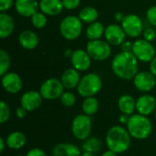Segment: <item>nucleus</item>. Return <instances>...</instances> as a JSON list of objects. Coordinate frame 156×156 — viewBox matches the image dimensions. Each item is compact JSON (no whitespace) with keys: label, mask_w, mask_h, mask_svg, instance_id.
<instances>
[{"label":"nucleus","mask_w":156,"mask_h":156,"mask_svg":"<svg viewBox=\"0 0 156 156\" xmlns=\"http://www.w3.org/2000/svg\"><path fill=\"white\" fill-rule=\"evenodd\" d=\"M112 69L119 79L130 80L138 73V59L133 52L122 51L113 58Z\"/></svg>","instance_id":"nucleus-1"},{"label":"nucleus","mask_w":156,"mask_h":156,"mask_svg":"<svg viewBox=\"0 0 156 156\" xmlns=\"http://www.w3.org/2000/svg\"><path fill=\"white\" fill-rule=\"evenodd\" d=\"M131 139L132 136L127 129L120 125H114L108 130L105 142L108 150L115 152L119 154L126 152L130 148Z\"/></svg>","instance_id":"nucleus-2"},{"label":"nucleus","mask_w":156,"mask_h":156,"mask_svg":"<svg viewBox=\"0 0 156 156\" xmlns=\"http://www.w3.org/2000/svg\"><path fill=\"white\" fill-rule=\"evenodd\" d=\"M127 130L132 138L137 140H144L148 138L153 132V125L147 116L136 113L130 116L126 124Z\"/></svg>","instance_id":"nucleus-3"},{"label":"nucleus","mask_w":156,"mask_h":156,"mask_svg":"<svg viewBox=\"0 0 156 156\" xmlns=\"http://www.w3.org/2000/svg\"><path fill=\"white\" fill-rule=\"evenodd\" d=\"M102 87L101 77L96 73H89L80 79L77 87L78 93L84 98L92 97L96 95Z\"/></svg>","instance_id":"nucleus-4"},{"label":"nucleus","mask_w":156,"mask_h":156,"mask_svg":"<svg viewBox=\"0 0 156 156\" xmlns=\"http://www.w3.org/2000/svg\"><path fill=\"white\" fill-rule=\"evenodd\" d=\"M92 130L91 118L86 114H79L74 117L71 122V133L73 136L80 140L84 141L90 137Z\"/></svg>","instance_id":"nucleus-5"},{"label":"nucleus","mask_w":156,"mask_h":156,"mask_svg":"<svg viewBox=\"0 0 156 156\" xmlns=\"http://www.w3.org/2000/svg\"><path fill=\"white\" fill-rule=\"evenodd\" d=\"M82 21L79 16H69L62 19L59 31L62 37L68 40H74L80 37L82 31Z\"/></svg>","instance_id":"nucleus-6"},{"label":"nucleus","mask_w":156,"mask_h":156,"mask_svg":"<svg viewBox=\"0 0 156 156\" xmlns=\"http://www.w3.org/2000/svg\"><path fill=\"white\" fill-rule=\"evenodd\" d=\"M87 52L90 57L98 61L106 60L112 54L111 45L102 39L90 40L87 44Z\"/></svg>","instance_id":"nucleus-7"},{"label":"nucleus","mask_w":156,"mask_h":156,"mask_svg":"<svg viewBox=\"0 0 156 156\" xmlns=\"http://www.w3.org/2000/svg\"><path fill=\"white\" fill-rule=\"evenodd\" d=\"M64 89L61 80L56 78H50L41 84L39 92L44 100L54 101L60 98L64 92Z\"/></svg>","instance_id":"nucleus-8"},{"label":"nucleus","mask_w":156,"mask_h":156,"mask_svg":"<svg viewBox=\"0 0 156 156\" xmlns=\"http://www.w3.org/2000/svg\"><path fill=\"white\" fill-rule=\"evenodd\" d=\"M132 52L138 60L143 62H151L155 57L154 47L144 38H140L133 42Z\"/></svg>","instance_id":"nucleus-9"},{"label":"nucleus","mask_w":156,"mask_h":156,"mask_svg":"<svg viewBox=\"0 0 156 156\" xmlns=\"http://www.w3.org/2000/svg\"><path fill=\"white\" fill-rule=\"evenodd\" d=\"M121 27L124 30L126 36L131 37H139L144 30V24L142 19L135 14L126 15L122 21Z\"/></svg>","instance_id":"nucleus-10"},{"label":"nucleus","mask_w":156,"mask_h":156,"mask_svg":"<svg viewBox=\"0 0 156 156\" xmlns=\"http://www.w3.org/2000/svg\"><path fill=\"white\" fill-rule=\"evenodd\" d=\"M156 77L150 71L138 72L133 78L135 88L141 92H149L156 85Z\"/></svg>","instance_id":"nucleus-11"},{"label":"nucleus","mask_w":156,"mask_h":156,"mask_svg":"<svg viewBox=\"0 0 156 156\" xmlns=\"http://www.w3.org/2000/svg\"><path fill=\"white\" fill-rule=\"evenodd\" d=\"M104 36L106 41L110 45L118 46L122 45L125 41L126 34L122 27L117 24H111L107 26L104 31Z\"/></svg>","instance_id":"nucleus-12"},{"label":"nucleus","mask_w":156,"mask_h":156,"mask_svg":"<svg viewBox=\"0 0 156 156\" xmlns=\"http://www.w3.org/2000/svg\"><path fill=\"white\" fill-rule=\"evenodd\" d=\"M2 86L4 90L10 93L16 94L22 90L23 82L20 76L15 72H7L2 77Z\"/></svg>","instance_id":"nucleus-13"},{"label":"nucleus","mask_w":156,"mask_h":156,"mask_svg":"<svg viewBox=\"0 0 156 156\" xmlns=\"http://www.w3.org/2000/svg\"><path fill=\"white\" fill-rule=\"evenodd\" d=\"M70 62L74 69L79 71H85L89 69L91 63V58L90 57L87 50L76 49L70 56Z\"/></svg>","instance_id":"nucleus-14"},{"label":"nucleus","mask_w":156,"mask_h":156,"mask_svg":"<svg viewBox=\"0 0 156 156\" xmlns=\"http://www.w3.org/2000/svg\"><path fill=\"white\" fill-rule=\"evenodd\" d=\"M42 100L43 97L41 96L40 92L36 90H29L21 96L20 106H22L27 112H33L40 107Z\"/></svg>","instance_id":"nucleus-15"},{"label":"nucleus","mask_w":156,"mask_h":156,"mask_svg":"<svg viewBox=\"0 0 156 156\" xmlns=\"http://www.w3.org/2000/svg\"><path fill=\"white\" fill-rule=\"evenodd\" d=\"M156 110L155 98L150 94L140 96L136 101V111L138 113L148 116Z\"/></svg>","instance_id":"nucleus-16"},{"label":"nucleus","mask_w":156,"mask_h":156,"mask_svg":"<svg viewBox=\"0 0 156 156\" xmlns=\"http://www.w3.org/2000/svg\"><path fill=\"white\" fill-rule=\"evenodd\" d=\"M39 7L37 0H16L15 8L16 12L25 17H31Z\"/></svg>","instance_id":"nucleus-17"},{"label":"nucleus","mask_w":156,"mask_h":156,"mask_svg":"<svg viewBox=\"0 0 156 156\" xmlns=\"http://www.w3.org/2000/svg\"><path fill=\"white\" fill-rule=\"evenodd\" d=\"M80 148L70 143H60L54 146L51 156H81Z\"/></svg>","instance_id":"nucleus-18"},{"label":"nucleus","mask_w":156,"mask_h":156,"mask_svg":"<svg viewBox=\"0 0 156 156\" xmlns=\"http://www.w3.org/2000/svg\"><path fill=\"white\" fill-rule=\"evenodd\" d=\"M39 8L46 16H57L64 8L62 0H40Z\"/></svg>","instance_id":"nucleus-19"},{"label":"nucleus","mask_w":156,"mask_h":156,"mask_svg":"<svg viewBox=\"0 0 156 156\" xmlns=\"http://www.w3.org/2000/svg\"><path fill=\"white\" fill-rule=\"evenodd\" d=\"M60 80L64 88L67 90H72L74 88H77L80 81V76L79 70H77L74 68L66 69L63 72Z\"/></svg>","instance_id":"nucleus-20"},{"label":"nucleus","mask_w":156,"mask_h":156,"mask_svg":"<svg viewBox=\"0 0 156 156\" xmlns=\"http://www.w3.org/2000/svg\"><path fill=\"white\" fill-rule=\"evenodd\" d=\"M18 42L25 49H34L38 44V37L31 30H24L18 37Z\"/></svg>","instance_id":"nucleus-21"},{"label":"nucleus","mask_w":156,"mask_h":156,"mask_svg":"<svg viewBox=\"0 0 156 156\" xmlns=\"http://www.w3.org/2000/svg\"><path fill=\"white\" fill-rule=\"evenodd\" d=\"M15 28V21L11 16L3 12L0 14V37L5 38L9 37Z\"/></svg>","instance_id":"nucleus-22"},{"label":"nucleus","mask_w":156,"mask_h":156,"mask_svg":"<svg viewBox=\"0 0 156 156\" xmlns=\"http://www.w3.org/2000/svg\"><path fill=\"white\" fill-rule=\"evenodd\" d=\"M26 142H27L26 135L23 133L18 132V131L9 133L5 139L6 146L12 150L21 149L26 144Z\"/></svg>","instance_id":"nucleus-23"},{"label":"nucleus","mask_w":156,"mask_h":156,"mask_svg":"<svg viewBox=\"0 0 156 156\" xmlns=\"http://www.w3.org/2000/svg\"><path fill=\"white\" fill-rule=\"evenodd\" d=\"M118 108L122 113L133 115L136 111V101L131 95H122L118 100Z\"/></svg>","instance_id":"nucleus-24"},{"label":"nucleus","mask_w":156,"mask_h":156,"mask_svg":"<svg viewBox=\"0 0 156 156\" xmlns=\"http://www.w3.org/2000/svg\"><path fill=\"white\" fill-rule=\"evenodd\" d=\"M105 28L101 22H93L90 24L86 30V36L90 40H95V39H101V36L104 34Z\"/></svg>","instance_id":"nucleus-25"},{"label":"nucleus","mask_w":156,"mask_h":156,"mask_svg":"<svg viewBox=\"0 0 156 156\" xmlns=\"http://www.w3.org/2000/svg\"><path fill=\"white\" fill-rule=\"evenodd\" d=\"M98 11L97 9H95L94 7L92 6H86V7H83L80 14H79V17L80 19L84 22V23H89V24H91L93 22H95L98 18Z\"/></svg>","instance_id":"nucleus-26"},{"label":"nucleus","mask_w":156,"mask_h":156,"mask_svg":"<svg viewBox=\"0 0 156 156\" xmlns=\"http://www.w3.org/2000/svg\"><path fill=\"white\" fill-rule=\"evenodd\" d=\"M98 110H99V101L94 96L85 98V100L82 102V111L84 114L92 116L98 112Z\"/></svg>","instance_id":"nucleus-27"},{"label":"nucleus","mask_w":156,"mask_h":156,"mask_svg":"<svg viewBox=\"0 0 156 156\" xmlns=\"http://www.w3.org/2000/svg\"><path fill=\"white\" fill-rule=\"evenodd\" d=\"M102 146L101 141L97 137H89L84 140L81 149L83 152H90L93 154L98 153Z\"/></svg>","instance_id":"nucleus-28"},{"label":"nucleus","mask_w":156,"mask_h":156,"mask_svg":"<svg viewBox=\"0 0 156 156\" xmlns=\"http://www.w3.org/2000/svg\"><path fill=\"white\" fill-rule=\"evenodd\" d=\"M9 66H10L9 55L4 49H1L0 50V76L1 77H3L5 73H7Z\"/></svg>","instance_id":"nucleus-29"},{"label":"nucleus","mask_w":156,"mask_h":156,"mask_svg":"<svg viewBox=\"0 0 156 156\" xmlns=\"http://www.w3.org/2000/svg\"><path fill=\"white\" fill-rule=\"evenodd\" d=\"M47 16L44 13L42 12H36L32 16H31V22L32 25L36 28H42L47 25Z\"/></svg>","instance_id":"nucleus-30"},{"label":"nucleus","mask_w":156,"mask_h":156,"mask_svg":"<svg viewBox=\"0 0 156 156\" xmlns=\"http://www.w3.org/2000/svg\"><path fill=\"white\" fill-rule=\"evenodd\" d=\"M59 99L60 102L65 107H72L76 102V96L70 91H64Z\"/></svg>","instance_id":"nucleus-31"},{"label":"nucleus","mask_w":156,"mask_h":156,"mask_svg":"<svg viewBox=\"0 0 156 156\" xmlns=\"http://www.w3.org/2000/svg\"><path fill=\"white\" fill-rule=\"evenodd\" d=\"M10 117V109L5 101L0 102V123L3 124L8 121Z\"/></svg>","instance_id":"nucleus-32"},{"label":"nucleus","mask_w":156,"mask_h":156,"mask_svg":"<svg viewBox=\"0 0 156 156\" xmlns=\"http://www.w3.org/2000/svg\"><path fill=\"white\" fill-rule=\"evenodd\" d=\"M146 18L151 25L156 27V5H153L148 8L146 12Z\"/></svg>","instance_id":"nucleus-33"},{"label":"nucleus","mask_w":156,"mask_h":156,"mask_svg":"<svg viewBox=\"0 0 156 156\" xmlns=\"http://www.w3.org/2000/svg\"><path fill=\"white\" fill-rule=\"evenodd\" d=\"M62 3H63L64 8L72 10V9L77 8L80 5V0H62Z\"/></svg>","instance_id":"nucleus-34"},{"label":"nucleus","mask_w":156,"mask_h":156,"mask_svg":"<svg viewBox=\"0 0 156 156\" xmlns=\"http://www.w3.org/2000/svg\"><path fill=\"white\" fill-rule=\"evenodd\" d=\"M144 38L151 42L156 38V32L152 28H147L144 31Z\"/></svg>","instance_id":"nucleus-35"},{"label":"nucleus","mask_w":156,"mask_h":156,"mask_svg":"<svg viewBox=\"0 0 156 156\" xmlns=\"http://www.w3.org/2000/svg\"><path fill=\"white\" fill-rule=\"evenodd\" d=\"M14 4V0H0V11L1 13L9 10Z\"/></svg>","instance_id":"nucleus-36"},{"label":"nucleus","mask_w":156,"mask_h":156,"mask_svg":"<svg viewBox=\"0 0 156 156\" xmlns=\"http://www.w3.org/2000/svg\"><path fill=\"white\" fill-rule=\"evenodd\" d=\"M26 156H48L47 154L39 148H32L27 153Z\"/></svg>","instance_id":"nucleus-37"},{"label":"nucleus","mask_w":156,"mask_h":156,"mask_svg":"<svg viewBox=\"0 0 156 156\" xmlns=\"http://www.w3.org/2000/svg\"><path fill=\"white\" fill-rule=\"evenodd\" d=\"M27 111L26 109H24L22 106L18 107L16 110V115L18 119H24L27 115Z\"/></svg>","instance_id":"nucleus-38"},{"label":"nucleus","mask_w":156,"mask_h":156,"mask_svg":"<svg viewBox=\"0 0 156 156\" xmlns=\"http://www.w3.org/2000/svg\"><path fill=\"white\" fill-rule=\"evenodd\" d=\"M121 46H122V51L132 52L133 43H132V42H130V41H124Z\"/></svg>","instance_id":"nucleus-39"},{"label":"nucleus","mask_w":156,"mask_h":156,"mask_svg":"<svg viewBox=\"0 0 156 156\" xmlns=\"http://www.w3.org/2000/svg\"><path fill=\"white\" fill-rule=\"evenodd\" d=\"M130 116L131 115H128V114H125V113H121L120 116H119V121L122 124H127L128 122H129V119H130Z\"/></svg>","instance_id":"nucleus-40"},{"label":"nucleus","mask_w":156,"mask_h":156,"mask_svg":"<svg viewBox=\"0 0 156 156\" xmlns=\"http://www.w3.org/2000/svg\"><path fill=\"white\" fill-rule=\"evenodd\" d=\"M150 71L156 77V56L150 62Z\"/></svg>","instance_id":"nucleus-41"},{"label":"nucleus","mask_w":156,"mask_h":156,"mask_svg":"<svg viewBox=\"0 0 156 156\" xmlns=\"http://www.w3.org/2000/svg\"><path fill=\"white\" fill-rule=\"evenodd\" d=\"M114 17H115V19H116L117 21L122 22V21L123 20V18H124V16H123L121 12H117V13L115 14Z\"/></svg>","instance_id":"nucleus-42"},{"label":"nucleus","mask_w":156,"mask_h":156,"mask_svg":"<svg viewBox=\"0 0 156 156\" xmlns=\"http://www.w3.org/2000/svg\"><path fill=\"white\" fill-rule=\"evenodd\" d=\"M102 156H118V154H116L115 152H112L111 150H108L102 154Z\"/></svg>","instance_id":"nucleus-43"},{"label":"nucleus","mask_w":156,"mask_h":156,"mask_svg":"<svg viewBox=\"0 0 156 156\" xmlns=\"http://www.w3.org/2000/svg\"><path fill=\"white\" fill-rule=\"evenodd\" d=\"M5 144H6L5 141H4L3 138H0V153H3L5 150Z\"/></svg>","instance_id":"nucleus-44"},{"label":"nucleus","mask_w":156,"mask_h":156,"mask_svg":"<svg viewBox=\"0 0 156 156\" xmlns=\"http://www.w3.org/2000/svg\"><path fill=\"white\" fill-rule=\"evenodd\" d=\"M81 156H95V154L90 153V152H83V154H82Z\"/></svg>","instance_id":"nucleus-45"},{"label":"nucleus","mask_w":156,"mask_h":156,"mask_svg":"<svg viewBox=\"0 0 156 156\" xmlns=\"http://www.w3.org/2000/svg\"><path fill=\"white\" fill-rule=\"evenodd\" d=\"M154 116H155V119H156V110H155V112H154Z\"/></svg>","instance_id":"nucleus-46"},{"label":"nucleus","mask_w":156,"mask_h":156,"mask_svg":"<svg viewBox=\"0 0 156 156\" xmlns=\"http://www.w3.org/2000/svg\"><path fill=\"white\" fill-rule=\"evenodd\" d=\"M17 156H25V155H22V154H19V155H17Z\"/></svg>","instance_id":"nucleus-47"}]
</instances>
